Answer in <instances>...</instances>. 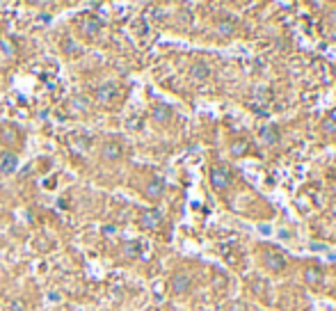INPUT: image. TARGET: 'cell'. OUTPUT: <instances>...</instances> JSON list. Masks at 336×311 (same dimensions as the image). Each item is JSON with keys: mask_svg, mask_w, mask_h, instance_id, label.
I'll return each mask as SVG.
<instances>
[{"mask_svg": "<svg viewBox=\"0 0 336 311\" xmlns=\"http://www.w3.org/2000/svg\"><path fill=\"white\" fill-rule=\"evenodd\" d=\"M284 258L277 256V254H268V268H272V270H281L284 268Z\"/></svg>", "mask_w": 336, "mask_h": 311, "instance_id": "obj_13", "label": "cell"}, {"mask_svg": "<svg viewBox=\"0 0 336 311\" xmlns=\"http://www.w3.org/2000/svg\"><path fill=\"white\" fill-rule=\"evenodd\" d=\"M0 51L7 55V57H14V55H16V44L12 41V39L2 37V39H0Z\"/></svg>", "mask_w": 336, "mask_h": 311, "instance_id": "obj_11", "label": "cell"}, {"mask_svg": "<svg viewBox=\"0 0 336 311\" xmlns=\"http://www.w3.org/2000/svg\"><path fill=\"white\" fill-rule=\"evenodd\" d=\"M220 32L229 35V32H231V23H220Z\"/></svg>", "mask_w": 336, "mask_h": 311, "instance_id": "obj_17", "label": "cell"}, {"mask_svg": "<svg viewBox=\"0 0 336 311\" xmlns=\"http://www.w3.org/2000/svg\"><path fill=\"white\" fill-rule=\"evenodd\" d=\"M124 256H131V258L140 256V243H137V240H133V243H126V245H124Z\"/></svg>", "mask_w": 336, "mask_h": 311, "instance_id": "obj_12", "label": "cell"}, {"mask_svg": "<svg viewBox=\"0 0 336 311\" xmlns=\"http://www.w3.org/2000/svg\"><path fill=\"white\" fill-rule=\"evenodd\" d=\"M9 311H25V307H23V302H12L9 304Z\"/></svg>", "mask_w": 336, "mask_h": 311, "instance_id": "obj_16", "label": "cell"}, {"mask_svg": "<svg viewBox=\"0 0 336 311\" xmlns=\"http://www.w3.org/2000/svg\"><path fill=\"white\" fill-rule=\"evenodd\" d=\"M229 181H231V176H229V172L224 167H213L210 169V183H213V188H226Z\"/></svg>", "mask_w": 336, "mask_h": 311, "instance_id": "obj_4", "label": "cell"}, {"mask_svg": "<svg viewBox=\"0 0 336 311\" xmlns=\"http://www.w3.org/2000/svg\"><path fill=\"white\" fill-rule=\"evenodd\" d=\"M0 172L2 174H12L16 169V165H19V158H16V153H12V151H5L2 156H0Z\"/></svg>", "mask_w": 336, "mask_h": 311, "instance_id": "obj_7", "label": "cell"}, {"mask_svg": "<svg viewBox=\"0 0 336 311\" xmlns=\"http://www.w3.org/2000/svg\"><path fill=\"white\" fill-rule=\"evenodd\" d=\"M71 108H74L75 112H85V110H87V99H82V96H78V99H74L71 101Z\"/></svg>", "mask_w": 336, "mask_h": 311, "instance_id": "obj_14", "label": "cell"}, {"mask_svg": "<svg viewBox=\"0 0 336 311\" xmlns=\"http://www.w3.org/2000/svg\"><path fill=\"white\" fill-rule=\"evenodd\" d=\"M165 192V179L163 176H153L149 183H147V197L149 199H160Z\"/></svg>", "mask_w": 336, "mask_h": 311, "instance_id": "obj_5", "label": "cell"}, {"mask_svg": "<svg viewBox=\"0 0 336 311\" xmlns=\"http://www.w3.org/2000/svg\"><path fill=\"white\" fill-rule=\"evenodd\" d=\"M114 94H117V87H114V85H101V87H96V91H94V96H96L98 103H108V101H112Z\"/></svg>", "mask_w": 336, "mask_h": 311, "instance_id": "obj_8", "label": "cell"}, {"mask_svg": "<svg viewBox=\"0 0 336 311\" xmlns=\"http://www.w3.org/2000/svg\"><path fill=\"white\" fill-rule=\"evenodd\" d=\"M80 28L87 32V35H98V30H101V18L94 14H85L80 18Z\"/></svg>", "mask_w": 336, "mask_h": 311, "instance_id": "obj_6", "label": "cell"}, {"mask_svg": "<svg viewBox=\"0 0 336 311\" xmlns=\"http://www.w3.org/2000/svg\"><path fill=\"white\" fill-rule=\"evenodd\" d=\"M153 117H156V122H167L169 117H172V108L165 106V103H158L153 108Z\"/></svg>", "mask_w": 336, "mask_h": 311, "instance_id": "obj_10", "label": "cell"}, {"mask_svg": "<svg viewBox=\"0 0 336 311\" xmlns=\"http://www.w3.org/2000/svg\"><path fill=\"white\" fill-rule=\"evenodd\" d=\"M0 140H2L5 145H16V142L21 140V130L16 128L14 124H2V126H0Z\"/></svg>", "mask_w": 336, "mask_h": 311, "instance_id": "obj_2", "label": "cell"}, {"mask_svg": "<svg viewBox=\"0 0 336 311\" xmlns=\"http://www.w3.org/2000/svg\"><path fill=\"white\" fill-rule=\"evenodd\" d=\"M160 222H163V215H160V211H144L142 215H140V227H142V229H149V231H153V229H156Z\"/></svg>", "mask_w": 336, "mask_h": 311, "instance_id": "obj_3", "label": "cell"}, {"mask_svg": "<svg viewBox=\"0 0 336 311\" xmlns=\"http://www.w3.org/2000/svg\"><path fill=\"white\" fill-rule=\"evenodd\" d=\"M187 286H190V277L186 273H176L172 279V291L174 293H186Z\"/></svg>", "mask_w": 336, "mask_h": 311, "instance_id": "obj_9", "label": "cell"}, {"mask_svg": "<svg viewBox=\"0 0 336 311\" xmlns=\"http://www.w3.org/2000/svg\"><path fill=\"white\" fill-rule=\"evenodd\" d=\"M101 158L108 160V163H112V160H119L121 153H124V149H121V145L117 142V140H105L103 145H101Z\"/></svg>", "mask_w": 336, "mask_h": 311, "instance_id": "obj_1", "label": "cell"}, {"mask_svg": "<svg viewBox=\"0 0 336 311\" xmlns=\"http://www.w3.org/2000/svg\"><path fill=\"white\" fill-rule=\"evenodd\" d=\"M192 76L194 78H206V76H208V67H206V64H194Z\"/></svg>", "mask_w": 336, "mask_h": 311, "instance_id": "obj_15", "label": "cell"}]
</instances>
